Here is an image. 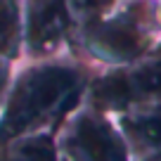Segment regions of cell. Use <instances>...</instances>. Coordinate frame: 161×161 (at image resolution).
I'll return each mask as SVG.
<instances>
[{"label": "cell", "mask_w": 161, "mask_h": 161, "mask_svg": "<svg viewBox=\"0 0 161 161\" xmlns=\"http://www.w3.org/2000/svg\"><path fill=\"white\" fill-rule=\"evenodd\" d=\"M76 92L78 76L69 69H40L29 74L12 97L10 111L0 126V140L21 133L26 126L50 116L52 111H64Z\"/></svg>", "instance_id": "obj_1"}, {"label": "cell", "mask_w": 161, "mask_h": 161, "mask_svg": "<svg viewBox=\"0 0 161 161\" xmlns=\"http://www.w3.org/2000/svg\"><path fill=\"white\" fill-rule=\"evenodd\" d=\"M74 149L90 159H121V142L116 135L95 119H83L76 128Z\"/></svg>", "instance_id": "obj_2"}, {"label": "cell", "mask_w": 161, "mask_h": 161, "mask_svg": "<svg viewBox=\"0 0 161 161\" xmlns=\"http://www.w3.org/2000/svg\"><path fill=\"white\" fill-rule=\"evenodd\" d=\"M66 24L64 5L62 0H33L31 7V40L38 45H47L62 33Z\"/></svg>", "instance_id": "obj_3"}, {"label": "cell", "mask_w": 161, "mask_h": 161, "mask_svg": "<svg viewBox=\"0 0 161 161\" xmlns=\"http://www.w3.org/2000/svg\"><path fill=\"white\" fill-rule=\"evenodd\" d=\"M142 33L133 24L126 21H114V24L102 26L95 33V45L102 52H109L116 57H133L142 50Z\"/></svg>", "instance_id": "obj_4"}, {"label": "cell", "mask_w": 161, "mask_h": 161, "mask_svg": "<svg viewBox=\"0 0 161 161\" xmlns=\"http://www.w3.org/2000/svg\"><path fill=\"white\" fill-rule=\"evenodd\" d=\"M121 80H123V90H126V102L142 95H161V55L147 62L135 74H121Z\"/></svg>", "instance_id": "obj_5"}, {"label": "cell", "mask_w": 161, "mask_h": 161, "mask_svg": "<svg viewBox=\"0 0 161 161\" xmlns=\"http://www.w3.org/2000/svg\"><path fill=\"white\" fill-rule=\"evenodd\" d=\"M128 128H130L133 135L140 137L142 142L161 149V109L142 111V114L128 119Z\"/></svg>", "instance_id": "obj_6"}, {"label": "cell", "mask_w": 161, "mask_h": 161, "mask_svg": "<svg viewBox=\"0 0 161 161\" xmlns=\"http://www.w3.org/2000/svg\"><path fill=\"white\" fill-rule=\"evenodd\" d=\"M14 0H0V47H7L14 36Z\"/></svg>", "instance_id": "obj_7"}, {"label": "cell", "mask_w": 161, "mask_h": 161, "mask_svg": "<svg viewBox=\"0 0 161 161\" xmlns=\"http://www.w3.org/2000/svg\"><path fill=\"white\" fill-rule=\"evenodd\" d=\"M3 83H5V69H3V64H0V88H3Z\"/></svg>", "instance_id": "obj_8"}]
</instances>
